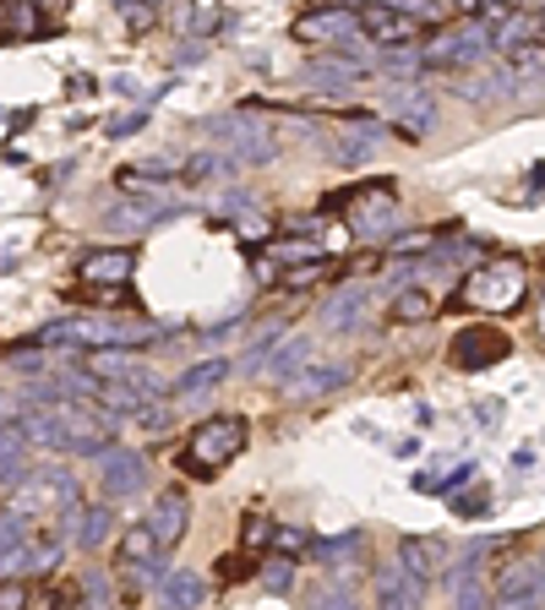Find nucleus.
Instances as JSON below:
<instances>
[{
  "label": "nucleus",
  "instance_id": "2f4dec72",
  "mask_svg": "<svg viewBox=\"0 0 545 610\" xmlns=\"http://www.w3.org/2000/svg\"><path fill=\"white\" fill-rule=\"evenodd\" d=\"M431 311H436V306H431V294H425L420 283H414V289H399V294H393V322H425Z\"/></svg>",
  "mask_w": 545,
  "mask_h": 610
},
{
  "label": "nucleus",
  "instance_id": "8fccbe9b",
  "mask_svg": "<svg viewBox=\"0 0 545 610\" xmlns=\"http://www.w3.org/2000/svg\"><path fill=\"white\" fill-rule=\"evenodd\" d=\"M272 545H278V550H306V535H300V529H284V524H278Z\"/></svg>",
  "mask_w": 545,
  "mask_h": 610
},
{
  "label": "nucleus",
  "instance_id": "a878e982",
  "mask_svg": "<svg viewBox=\"0 0 545 610\" xmlns=\"http://www.w3.org/2000/svg\"><path fill=\"white\" fill-rule=\"evenodd\" d=\"M513 87H518V76L507 66H496L491 76H475V82H464V87H453V93H464L470 104H496V99H513Z\"/></svg>",
  "mask_w": 545,
  "mask_h": 610
},
{
  "label": "nucleus",
  "instance_id": "4468645a",
  "mask_svg": "<svg viewBox=\"0 0 545 610\" xmlns=\"http://www.w3.org/2000/svg\"><path fill=\"white\" fill-rule=\"evenodd\" d=\"M186 207L175 203V197H136V203H121L104 213V224L110 229H121V235H136V229H153V224H169V218H181Z\"/></svg>",
  "mask_w": 545,
  "mask_h": 610
},
{
  "label": "nucleus",
  "instance_id": "f03ea898",
  "mask_svg": "<svg viewBox=\"0 0 545 610\" xmlns=\"http://www.w3.org/2000/svg\"><path fill=\"white\" fill-rule=\"evenodd\" d=\"M246 420L240 414H213V420H203L197 431H192V442H186V475H197V479H213V475H224L240 453H246Z\"/></svg>",
  "mask_w": 545,
  "mask_h": 610
},
{
  "label": "nucleus",
  "instance_id": "393cba45",
  "mask_svg": "<svg viewBox=\"0 0 545 610\" xmlns=\"http://www.w3.org/2000/svg\"><path fill=\"white\" fill-rule=\"evenodd\" d=\"M229 371H235L229 360H203V365H192V371H181V376H175L169 399H203L207 387H218V382H224Z\"/></svg>",
  "mask_w": 545,
  "mask_h": 610
},
{
  "label": "nucleus",
  "instance_id": "1a4fd4ad",
  "mask_svg": "<svg viewBox=\"0 0 545 610\" xmlns=\"http://www.w3.org/2000/svg\"><path fill=\"white\" fill-rule=\"evenodd\" d=\"M164 339V328L153 322H126V317H88L76 322V343L82 349H136V343Z\"/></svg>",
  "mask_w": 545,
  "mask_h": 610
},
{
  "label": "nucleus",
  "instance_id": "6ab92c4d",
  "mask_svg": "<svg viewBox=\"0 0 545 610\" xmlns=\"http://www.w3.org/2000/svg\"><path fill=\"white\" fill-rule=\"evenodd\" d=\"M431 126H436V99L425 87H404V99L393 104V132L420 142V136H431Z\"/></svg>",
  "mask_w": 545,
  "mask_h": 610
},
{
  "label": "nucleus",
  "instance_id": "a19ab883",
  "mask_svg": "<svg viewBox=\"0 0 545 610\" xmlns=\"http://www.w3.org/2000/svg\"><path fill=\"white\" fill-rule=\"evenodd\" d=\"M272 339H278V333H268L263 343H251V349L240 354V376H263V365H268V354H272Z\"/></svg>",
  "mask_w": 545,
  "mask_h": 610
},
{
  "label": "nucleus",
  "instance_id": "423d86ee",
  "mask_svg": "<svg viewBox=\"0 0 545 610\" xmlns=\"http://www.w3.org/2000/svg\"><path fill=\"white\" fill-rule=\"evenodd\" d=\"M485 22L480 28H453V33H436L425 50H420V71H464L485 55Z\"/></svg>",
  "mask_w": 545,
  "mask_h": 610
},
{
  "label": "nucleus",
  "instance_id": "9b49d317",
  "mask_svg": "<svg viewBox=\"0 0 545 610\" xmlns=\"http://www.w3.org/2000/svg\"><path fill=\"white\" fill-rule=\"evenodd\" d=\"M349 376H354V365L349 360H328V354H317L300 376H289L278 393L284 399H295V404H311V399H328V393H339V387H349Z\"/></svg>",
  "mask_w": 545,
  "mask_h": 610
},
{
  "label": "nucleus",
  "instance_id": "9d476101",
  "mask_svg": "<svg viewBox=\"0 0 545 610\" xmlns=\"http://www.w3.org/2000/svg\"><path fill=\"white\" fill-rule=\"evenodd\" d=\"M295 39L300 44H322V50H339V44H354L360 39V22L349 6H317L295 22Z\"/></svg>",
  "mask_w": 545,
  "mask_h": 610
},
{
  "label": "nucleus",
  "instance_id": "4c0bfd02",
  "mask_svg": "<svg viewBox=\"0 0 545 610\" xmlns=\"http://www.w3.org/2000/svg\"><path fill=\"white\" fill-rule=\"evenodd\" d=\"M263 589H268V595H289V589H295V561H289V556L268 561V572H263Z\"/></svg>",
  "mask_w": 545,
  "mask_h": 610
},
{
  "label": "nucleus",
  "instance_id": "f704fd0d",
  "mask_svg": "<svg viewBox=\"0 0 545 610\" xmlns=\"http://www.w3.org/2000/svg\"><path fill=\"white\" fill-rule=\"evenodd\" d=\"M272 535H278V524L263 518V513H251V518H246V529H240V550H246V556H257V550H268V545H272Z\"/></svg>",
  "mask_w": 545,
  "mask_h": 610
},
{
  "label": "nucleus",
  "instance_id": "473e14b6",
  "mask_svg": "<svg viewBox=\"0 0 545 610\" xmlns=\"http://www.w3.org/2000/svg\"><path fill=\"white\" fill-rule=\"evenodd\" d=\"M76 610H115V589H110L104 572H88V578H82V600H76Z\"/></svg>",
  "mask_w": 545,
  "mask_h": 610
},
{
  "label": "nucleus",
  "instance_id": "7ed1b4c3",
  "mask_svg": "<svg viewBox=\"0 0 545 610\" xmlns=\"http://www.w3.org/2000/svg\"><path fill=\"white\" fill-rule=\"evenodd\" d=\"M333 207H343V224H349V235L354 240H388V235H399V197H393V186H360V192H343L333 197Z\"/></svg>",
  "mask_w": 545,
  "mask_h": 610
},
{
  "label": "nucleus",
  "instance_id": "4d7b16f0",
  "mask_svg": "<svg viewBox=\"0 0 545 610\" xmlns=\"http://www.w3.org/2000/svg\"><path fill=\"white\" fill-rule=\"evenodd\" d=\"M147 6H164V0H147Z\"/></svg>",
  "mask_w": 545,
  "mask_h": 610
},
{
  "label": "nucleus",
  "instance_id": "603ef678",
  "mask_svg": "<svg viewBox=\"0 0 545 610\" xmlns=\"http://www.w3.org/2000/svg\"><path fill=\"white\" fill-rule=\"evenodd\" d=\"M436 6H448V11H459V17H475L485 0H436Z\"/></svg>",
  "mask_w": 545,
  "mask_h": 610
},
{
  "label": "nucleus",
  "instance_id": "7c9ffc66",
  "mask_svg": "<svg viewBox=\"0 0 545 610\" xmlns=\"http://www.w3.org/2000/svg\"><path fill=\"white\" fill-rule=\"evenodd\" d=\"M333 272H339V257H317V262H300V268L284 272V289H317Z\"/></svg>",
  "mask_w": 545,
  "mask_h": 610
},
{
  "label": "nucleus",
  "instance_id": "c03bdc74",
  "mask_svg": "<svg viewBox=\"0 0 545 610\" xmlns=\"http://www.w3.org/2000/svg\"><path fill=\"white\" fill-rule=\"evenodd\" d=\"M142 121H147V110H132V115L110 121V126H104V136H115V142H121V136H136V132H142Z\"/></svg>",
  "mask_w": 545,
  "mask_h": 610
},
{
  "label": "nucleus",
  "instance_id": "f257e3e1",
  "mask_svg": "<svg viewBox=\"0 0 545 610\" xmlns=\"http://www.w3.org/2000/svg\"><path fill=\"white\" fill-rule=\"evenodd\" d=\"M524 294H529V272L518 268V262H480L475 272H464L459 278V289H453V306H464V311H485V317H507V311H518L524 306Z\"/></svg>",
  "mask_w": 545,
  "mask_h": 610
},
{
  "label": "nucleus",
  "instance_id": "79ce46f5",
  "mask_svg": "<svg viewBox=\"0 0 545 610\" xmlns=\"http://www.w3.org/2000/svg\"><path fill=\"white\" fill-rule=\"evenodd\" d=\"M382 6H393V11H404V17H414L420 28L436 17V0H382Z\"/></svg>",
  "mask_w": 545,
  "mask_h": 610
},
{
  "label": "nucleus",
  "instance_id": "f3484780",
  "mask_svg": "<svg viewBox=\"0 0 545 610\" xmlns=\"http://www.w3.org/2000/svg\"><path fill=\"white\" fill-rule=\"evenodd\" d=\"M311 360H317V343L306 339V333L272 339V354H268V365H263V376H268L272 387H284V382H289V376H300Z\"/></svg>",
  "mask_w": 545,
  "mask_h": 610
},
{
  "label": "nucleus",
  "instance_id": "39448f33",
  "mask_svg": "<svg viewBox=\"0 0 545 610\" xmlns=\"http://www.w3.org/2000/svg\"><path fill=\"white\" fill-rule=\"evenodd\" d=\"M218 142H224V158L235 169H263L278 158V132L263 121H246V115H229L218 121Z\"/></svg>",
  "mask_w": 545,
  "mask_h": 610
},
{
  "label": "nucleus",
  "instance_id": "20e7f679",
  "mask_svg": "<svg viewBox=\"0 0 545 610\" xmlns=\"http://www.w3.org/2000/svg\"><path fill=\"white\" fill-rule=\"evenodd\" d=\"M11 490H17V496H11V513H22V518H33V513H55V518L82 513L76 479H71L66 469H22Z\"/></svg>",
  "mask_w": 545,
  "mask_h": 610
},
{
  "label": "nucleus",
  "instance_id": "ea45409f",
  "mask_svg": "<svg viewBox=\"0 0 545 610\" xmlns=\"http://www.w3.org/2000/svg\"><path fill=\"white\" fill-rule=\"evenodd\" d=\"M0 458L6 464H28V436L11 431V425H0Z\"/></svg>",
  "mask_w": 545,
  "mask_h": 610
},
{
  "label": "nucleus",
  "instance_id": "a211bd4d",
  "mask_svg": "<svg viewBox=\"0 0 545 610\" xmlns=\"http://www.w3.org/2000/svg\"><path fill=\"white\" fill-rule=\"evenodd\" d=\"M491 600H496V606H513V600H541L535 556H518V561L496 567V578H491Z\"/></svg>",
  "mask_w": 545,
  "mask_h": 610
},
{
  "label": "nucleus",
  "instance_id": "aec40b11",
  "mask_svg": "<svg viewBox=\"0 0 545 610\" xmlns=\"http://www.w3.org/2000/svg\"><path fill=\"white\" fill-rule=\"evenodd\" d=\"M366 306H371V294L354 283V289H339V294H328V306L317 311V322H322L328 333H354V328L366 322Z\"/></svg>",
  "mask_w": 545,
  "mask_h": 610
},
{
  "label": "nucleus",
  "instance_id": "e433bc0d",
  "mask_svg": "<svg viewBox=\"0 0 545 610\" xmlns=\"http://www.w3.org/2000/svg\"><path fill=\"white\" fill-rule=\"evenodd\" d=\"M115 11H121V22L132 28V33H147L153 28V17H158V6H147V0H110Z\"/></svg>",
  "mask_w": 545,
  "mask_h": 610
},
{
  "label": "nucleus",
  "instance_id": "ddd939ff",
  "mask_svg": "<svg viewBox=\"0 0 545 610\" xmlns=\"http://www.w3.org/2000/svg\"><path fill=\"white\" fill-rule=\"evenodd\" d=\"M132 272H136L132 246H110V251H88L76 262V283L82 289H121V283H132Z\"/></svg>",
  "mask_w": 545,
  "mask_h": 610
},
{
  "label": "nucleus",
  "instance_id": "3c124183",
  "mask_svg": "<svg viewBox=\"0 0 545 610\" xmlns=\"http://www.w3.org/2000/svg\"><path fill=\"white\" fill-rule=\"evenodd\" d=\"M110 93H115V99H136L142 87H136L132 76H110Z\"/></svg>",
  "mask_w": 545,
  "mask_h": 610
},
{
  "label": "nucleus",
  "instance_id": "a18cd8bd",
  "mask_svg": "<svg viewBox=\"0 0 545 610\" xmlns=\"http://www.w3.org/2000/svg\"><path fill=\"white\" fill-rule=\"evenodd\" d=\"M229 224H235L246 240H268V218H263V213H246V218H229Z\"/></svg>",
  "mask_w": 545,
  "mask_h": 610
},
{
  "label": "nucleus",
  "instance_id": "4be33fe9",
  "mask_svg": "<svg viewBox=\"0 0 545 610\" xmlns=\"http://www.w3.org/2000/svg\"><path fill=\"white\" fill-rule=\"evenodd\" d=\"M393 561L404 567L414 583H425V578H436V572L448 567V545H442V540H425V535H420V540L409 535V540L399 545V556H393Z\"/></svg>",
  "mask_w": 545,
  "mask_h": 610
},
{
  "label": "nucleus",
  "instance_id": "412c9836",
  "mask_svg": "<svg viewBox=\"0 0 545 610\" xmlns=\"http://www.w3.org/2000/svg\"><path fill=\"white\" fill-rule=\"evenodd\" d=\"M203 600H207V578H203V572H192V567L164 572V583H158V606H164V610H203Z\"/></svg>",
  "mask_w": 545,
  "mask_h": 610
},
{
  "label": "nucleus",
  "instance_id": "37998d69",
  "mask_svg": "<svg viewBox=\"0 0 545 610\" xmlns=\"http://www.w3.org/2000/svg\"><path fill=\"white\" fill-rule=\"evenodd\" d=\"M311 610H360V600H354L349 589H322V595H317V606H311Z\"/></svg>",
  "mask_w": 545,
  "mask_h": 610
},
{
  "label": "nucleus",
  "instance_id": "49530a36",
  "mask_svg": "<svg viewBox=\"0 0 545 610\" xmlns=\"http://www.w3.org/2000/svg\"><path fill=\"white\" fill-rule=\"evenodd\" d=\"M453 513H459V518H480V513H485V490H470V496H453Z\"/></svg>",
  "mask_w": 545,
  "mask_h": 610
},
{
  "label": "nucleus",
  "instance_id": "cd10ccee",
  "mask_svg": "<svg viewBox=\"0 0 545 610\" xmlns=\"http://www.w3.org/2000/svg\"><path fill=\"white\" fill-rule=\"evenodd\" d=\"M115 550H121V567H147V561H153V556H164V550H158V545H153V529H147V518H142V524H132V529H126V535H121V545H115Z\"/></svg>",
  "mask_w": 545,
  "mask_h": 610
},
{
  "label": "nucleus",
  "instance_id": "58836bf2",
  "mask_svg": "<svg viewBox=\"0 0 545 610\" xmlns=\"http://www.w3.org/2000/svg\"><path fill=\"white\" fill-rule=\"evenodd\" d=\"M28 535H33V529H28V518H22V513H0V550L22 545Z\"/></svg>",
  "mask_w": 545,
  "mask_h": 610
},
{
  "label": "nucleus",
  "instance_id": "b1692460",
  "mask_svg": "<svg viewBox=\"0 0 545 610\" xmlns=\"http://www.w3.org/2000/svg\"><path fill=\"white\" fill-rule=\"evenodd\" d=\"M110 529H115V507H110V502H93V507H82V513H76L71 540L82 545V550H99V545L110 540Z\"/></svg>",
  "mask_w": 545,
  "mask_h": 610
},
{
  "label": "nucleus",
  "instance_id": "5fc2aeb1",
  "mask_svg": "<svg viewBox=\"0 0 545 610\" xmlns=\"http://www.w3.org/2000/svg\"><path fill=\"white\" fill-rule=\"evenodd\" d=\"M535 578H541V606H545V550L535 556Z\"/></svg>",
  "mask_w": 545,
  "mask_h": 610
},
{
  "label": "nucleus",
  "instance_id": "c9c22d12",
  "mask_svg": "<svg viewBox=\"0 0 545 610\" xmlns=\"http://www.w3.org/2000/svg\"><path fill=\"white\" fill-rule=\"evenodd\" d=\"M317 257H328L317 240H272L268 262H317Z\"/></svg>",
  "mask_w": 545,
  "mask_h": 610
},
{
  "label": "nucleus",
  "instance_id": "dca6fc26",
  "mask_svg": "<svg viewBox=\"0 0 545 610\" xmlns=\"http://www.w3.org/2000/svg\"><path fill=\"white\" fill-rule=\"evenodd\" d=\"M186 524H192L186 490H164V496L153 502V513H147V529H153V545H158V550H175V545L186 540Z\"/></svg>",
  "mask_w": 545,
  "mask_h": 610
},
{
  "label": "nucleus",
  "instance_id": "6e6d98bb",
  "mask_svg": "<svg viewBox=\"0 0 545 610\" xmlns=\"http://www.w3.org/2000/svg\"><path fill=\"white\" fill-rule=\"evenodd\" d=\"M541 339H545V311H541Z\"/></svg>",
  "mask_w": 545,
  "mask_h": 610
},
{
  "label": "nucleus",
  "instance_id": "c85d7f7f",
  "mask_svg": "<svg viewBox=\"0 0 545 610\" xmlns=\"http://www.w3.org/2000/svg\"><path fill=\"white\" fill-rule=\"evenodd\" d=\"M33 572H44V561H39L33 540H22V545H11V550H0V583H22V578H33Z\"/></svg>",
  "mask_w": 545,
  "mask_h": 610
},
{
  "label": "nucleus",
  "instance_id": "0eeeda50",
  "mask_svg": "<svg viewBox=\"0 0 545 610\" xmlns=\"http://www.w3.org/2000/svg\"><path fill=\"white\" fill-rule=\"evenodd\" d=\"M513 354V339L502 333V328H459V339L448 343V360L459 365V371H491V365H502Z\"/></svg>",
  "mask_w": 545,
  "mask_h": 610
},
{
  "label": "nucleus",
  "instance_id": "c756f323",
  "mask_svg": "<svg viewBox=\"0 0 545 610\" xmlns=\"http://www.w3.org/2000/svg\"><path fill=\"white\" fill-rule=\"evenodd\" d=\"M224 175H235V164L224 158V153H192L186 158V180H197V186H207V180H224Z\"/></svg>",
  "mask_w": 545,
  "mask_h": 610
},
{
  "label": "nucleus",
  "instance_id": "864d4df0",
  "mask_svg": "<svg viewBox=\"0 0 545 610\" xmlns=\"http://www.w3.org/2000/svg\"><path fill=\"white\" fill-rule=\"evenodd\" d=\"M22 469H28V464H6V458H0V485H17Z\"/></svg>",
  "mask_w": 545,
  "mask_h": 610
},
{
  "label": "nucleus",
  "instance_id": "5701e85b",
  "mask_svg": "<svg viewBox=\"0 0 545 610\" xmlns=\"http://www.w3.org/2000/svg\"><path fill=\"white\" fill-rule=\"evenodd\" d=\"M371 153H377V126H354V132H339L333 142H328V158H333L339 169L371 164Z\"/></svg>",
  "mask_w": 545,
  "mask_h": 610
},
{
  "label": "nucleus",
  "instance_id": "72a5a7b5",
  "mask_svg": "<svg viewBox=\"0 0 545 610\" xmlns=\"http://www.w3.org/2000/svg\"><path fill=\"white\" fill-rule=\"evenodd\" d=\"M360 545H366V535L349 529V535H339V540H317V556H322L328 567H339V561H354V556H360Z\"/></svg>",
  "mask_w": 545,
  "mask_h": 610
},
{
  "label": "nucleus",
  "instance_id": "6e6552de",
  "mask_svg": "<svg viewBox=\"0 0 545 610\" xmlns=\"http://www.w3.org/2000/svg\"><path fill=\"white\" fill-rule=\"evenodd\" d=\"M354 22H360V39H366L377 55H393V50H404V44L420 39V22L404 17V11H393V6H382V0H377V6H366Z\"/></svg>",
  "mask_w": 545,
  "mask_h": 610
},
{
  "label": "nucleus",
  "instance_id": "09e8293b",
  "mask_svg": "<svg viewBox=\"0 0 545 610\" xmlns=\"http://www.w3.org/2000/svg\"><path fill=\"white\" fill-rule=\"evenodd\" d=\"M28 606V589L22 583H0V610H22Z\"/></svg>",
  "mask_w": 545,
  "mask_h": 610
},
{
  "label": "nucleus",
  "instance_id": "2eb2a0df",
  "mask_svg": "<svg viewBox=\"0 0 545 610\" xmlns=\"http://www.w3.org/2000/svg\"><path fill=\"white\" fill-rule=\"evenodd\" d=\"M371 595H377V610H420L425 583H414L399 561H382V567L371 572Z\"/></svg>",
  "mask_w": 545,
  "mask_h": 610
},
{
  "label": "nucleus",
  "instance_id": "de8ad7c7",
  "mask_svg": "<svg viewBox=\"0 0 545 610\" xmlns=\"http://www.w3.org/2000/svg\"><path fill=\"white\" fill-rule=\"evenodd\" d=\"M382 66L388 71H420V50H393V55H382Z\"/></svg>",
  "mask_w": 545,
  "mask_h": 610
},
{
  "label": "nucleus",
  "instance_id": "f8f14e48",
  "mask_svg": "<svg viewBox=\"0 0 545 610\" xmlns=\"http://www.w3.org/2000/svg\"><path fill=\"white\" fill-rule=\"evenodd\" d=\"M99 490H104V502L115 507V502H126V496H136L142 485H147V458L142 453H132V447H110L104 458H99Z\"/></svg>",
  "mask_w": 545,
  "mask_h": 610
},
{
  "label": "nucleus",
  "instance_id": "bb28decb",
  "mask_svg": "<svg viewBox=\"0 0 545 610\" xmlns=\"http://www.w3.org/2000/svg\"><path fill=\"white\" fill-rule=\"evenodd\" d=\"M50 22L39 17V6L33 0H0V33H22V39H33V33H44Z\"/></svg>",
  "mask_w": 545,
  "mask_h": 610
}]
</instances>
